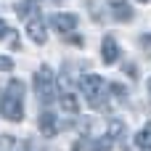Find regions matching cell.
Wrapping results in <instances>:
<instances>
[{
	"label": "cell",
	"instance_id": "cell-7",
	"mask_svg": "<svg viewBox=\"0 0 151 151\" xmlns=\"http://www.w3.org/2000/svg\"><path fill=\"white\" fill-rule=\"evenodd\" d=\"M101 58H104V64H114V61L119 58V45H117L114 37H106V40H104V45H101Z\"/></svg>",
	"mask_w": 151,
	"mask_h": 151
},
{
	"label": "cell",
	"instance_id": "cell-16",
	"mask_svg": "<svg viewBox=\"0 0 151 151\" xmlns=\"http://www.w3.org/2000/svg\"><path fill=\"white\" fill-rule=\"evenodd\" d=\"M141 3H146V0H141Z\"/></svg>",
	"mask_w": 151,
	"mask_h": 151
},
{
	"label": "cell",
	"instance_id": "cell-4",
	"mask_svg": "<svg viewBox=\"0 0 151 151\" xmlns=\"http://www.w3.org/2000/svg\"><path fill=\"white\" fill-rule=\"evenodd\" d=\"M50 24H53V29H56V32L69 35V32L77 27V16H74V13H56V16L50 19Z\"/></svg>",
	"mask_w": 151,
	"mask_h": 151
},
{
	"label": "cell",
	"instance_id": "cell-9",
	"mask_svg": "<svg viewBox=\"0 0 151 151\" xmlns=\"http://www.w3.org/2000/svg\"><path fill=\"white\" fill-rule=\"evenodd\" d=\"M40 133L42 135H56V130H58V125H56V119H53V114L50 111H45V114H40Z\"/></svg>",
	"mask_w": 151,
	"mask_h": 151
},
{
	"label": "cell",
	"instance_id": "cell-5",
	"mask_svg": "<svg viewBox=\"0 0 151 151\" xmlns=\"http://www.w3.org/2000/svg\"><path fill=\"white\" fill-rule=\"evenodd\" d=\"M27 35H29V40H32V42H37V45H42V42L48 40V32H45V24H42V19H40V16L27 21Z\"/></svg>",
	"mask_w": 151,
	"mask_h": 151
},
{
	"label": "cell",
	"instance_id": "cell-11",
	"mask_svg": "<svg viewBox=\"0 0 151 151\" xmlns=\"http://www.w3.org/2000/svg\"><path fill=\"white\" fill-rule=\"evenodd\" d=\"M109 138H111V141H119V138H125V125H122L119 119H114V122L109 125Z\"/></svg>",
	"mask_w": 151,
	"mask_h": 151
},
{
	"label": "cell",
	"instance_id": "cell-13",
	"mask_svg": "<svg viewBox=\"0 0 151 151\" xmlns=\"http://www.w3.org/2000/svg\"><path fill=\"white\" fill-rule=\"evenodd\" d=\"M5 35H8V24H5V21H0V40H3Z\"/></svg>",
	"mask_w": 151,
	"mask_h": 151
},
{
	"label": "cell",
	"instance_id": "cell-15",
	"mask_svg": "<svg viewBox=\"0 0 151 151\" xmlns=\"http://www.w3.org/2000/svg\"><path fill=\"white\" fill-rule=\"evenodd\" d=\"M149 96H151V77H149Z\"/></svg>",
	"mask_w": 151,
	"mask_h": 151
},
{
	"label": "cell",
	"instance_id": "cell-3",
	"mask_svg": "<svg viewBox=\"0 0 151 151\" xmlns=\"http://www.w3.org/2000/svg\"><path fill=\"white\" fill-rule=\"evenodd\" d=\"M77 88L85 93V98L90 101V98H96L101 90H104V80L101 77H96V74H82L80 80H77Z\"/></svg>",
	"mask_w": 151,
	"mask_h": 151
},
{
	"label": "cell",
	"instance_id": "cell-2",
	"mask_svg": "<svg viewBox=\"0 0 151 151\" xmlns=\"http://www.w3.org/2000/svg\"><path fill=\"white\" fill-rule=\"evenodd\" d=\"M0 114L8 122H21V117H24V98L13 96V93H5V98L0 101Z\"/></svg>",
	"mask_w": 151,
	"mask_h": 151
},
{
	"label": "cell",
	"instance_id": "cell-6",
	"mask_svg": "<svg viewBox=\"0 0 151 151\" xmlns=\"http://www.w3.org/2000/svg\"><path fill=\"white\" fill-rule=\"evenodd\" d=\"M109 8H111V16L117 21H130L133 19V8L125 0H109Z\"/></svg>",
	"mask_w": 151,
	"mask_h": 151
},
{
	"label": "cell",
	"instance_id": "cell-10",
	"mask_svg": "<svg viewBox=\"0 0 151 151\" xmlns=\"http://www.w3.org/2000/svg\"><path fill=\"white\" fill-rule=\"evenodd\" d=\"M135 146L141 151H151V122L149 125H143L141 130H138V135H135Z\"/></svg>",
	"mask_w": 151,
	"mask_h": 151
},
{
	"label": "cell",
	"instance_id": "cell-1",
	"mask_svg": "<svg viewBox=\"0 0 151 151\" xmlns=\"http://www.w3.org/2000/svg\"><path fill=\"white\" fill-rule=\"evenodd\" d=\"M35 90H37L40 101H45V104L56 98V77H53V69L48 64H42L35 72Z\"/></svg>",
	"mask_w": 151,
	"mask_h": 151
},
{
	"label": "cell",
	"instance_id": "cell-8",
	"mask_svg": "<svg viewBox=\"0 0 151 151\" xmlns=\"http://www.w3.org/2000/svg\"><path fill=\"white\" fill-rule=\"evenodd\" d=\"M58 104H61V109L69 111V114H77V111H80V101H77V96L69 93V90L58 93Z\"/></svg>",
	"mask_w": 151,
	"mask_h": 151
},
{
	"label": "cell",
	"instance_id": "cell-12",
	"mask_svg": "<svg viewBox=\"0 0 151 151\" xmlns=\"http://www.w3.org/2000/svg\"><path fill=\"white\" fill-rule=\"evenodd\" d=\"M11 69H13V61L5 58V56H0V72H11Z\"/></svg>",
	"mask_w": 151,
	"mask_h": 151
},
{
	"label": "cell",
	"instance_id": "cell-14",
	"mask_svg": "<svg viewBox=\"0 0 151 151\" xmlns=\"http://www.w3.org/2000/svg\"><path fill=\"white\" fill-rule=\"evenodd\" d=\"M35 3H37V5H56L58 0H35Z\"/></svg>",
	"mask_w": 151,
	"mask_h": 151
}]
</instances>
